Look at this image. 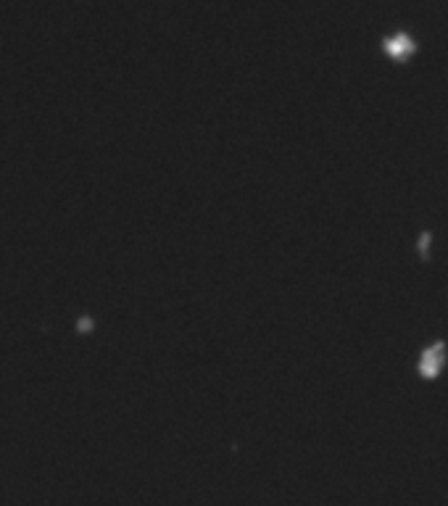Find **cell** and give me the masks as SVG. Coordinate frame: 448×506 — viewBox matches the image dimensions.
Returning a JSON list of instances; mask_svg holds the SVG:
<instances>
[{"mask_svg": "<svg viewBox=\"0 0 448 506\" xmlns=\"http://www.w3.org/2000/svg\"><path fill=\"white\" fill-rule=\"evenodd\" d=\"M383 50L388 53L390 59L406 61L409 56H414V53H417V43H414V37H411V34H406V32H396L393 37H388V40L383 43Z\"/></svg>", "mask_w": 448, "mask_h": 506, "instance_id": "cell-2", "label": "cell"}, {"mask_svg": "<svg viewBox=\"0 0 448 506\" xmlns=\"http://www.w3.org/2000/svg\"><path fill=\"white\" fill-rule=\"evenodd\" d=\"M443 364H446V345L443 343H433L419 356V374L427 377V380H435L440 374V370H443Z\"/></svg>", "mask_w": 448, "mask_h": 506, "instance_id": "cell-1", "label": "cell"}]
</instances>
